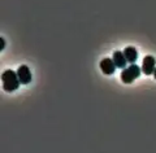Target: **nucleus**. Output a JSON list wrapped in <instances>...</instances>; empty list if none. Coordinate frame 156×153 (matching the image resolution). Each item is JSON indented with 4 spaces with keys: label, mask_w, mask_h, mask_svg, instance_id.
<instances>
[{
    "label": "nucleus",
    "mask_w": 156,
    "mask_h": 153,
    "mask_svg": "<svg viewBox=\"0 0 156 153\" xmlns=\"http://www.w3.org/2000/svg\"><path fill=\"white\" fill-rule=\"evenodd\" d=\"M2 81H3V88L7 92H13L21 85L20 78L17 75V73H14L13 70H5L2 74Z\"/></svg>",
    "instance_id": "1"
},
{
    "label": "nucleus",
    "mask_w": 156,
    "mask_h": 153,
    "mask_svg": "<svg viewBox=\"0 0 156 153\" xmlns=\"http://www.w3.org/2000/svg\"><path fill=\"white\" fill-rule=\"evenodd\" d=\"M155 68H156L155 58L152 56H146L142 62V73L146 74V75H151V74H154Z\"/></svg>",
    "instance_id": "2"
},
{
    "label": "nucleus",
    "mask_w": 156,
    "mask_h": 153,
    "mask_svg": "<svg viewBox=\"0 0 156 153\" xmlns=\"http://www.w3.org/2000/svg\"><path fill=\"white\" fill-rule=\"evenodd\" d=\"M17 75L20 78L21 85H29L31 82V73L29 70V68L26 65H21L17 70Z\"/></svg>",
    "instance_id": "3"
},
{
    "label": "nucleus",
    "mask_w": 156,
    "mask_h": 153,
    "mask_svg": "<svg viewBox=\"0 0 156 153\" xmlns=\"http://www.w3.org/2000/svg\"><path fill=\"white\" fill-rule=\"evenodd\" d=\"M116 65H115V62L112 58L109 57H107V58H103L100 62V69H101V71H103L105 75H111V74H113L115 70H116Z\"/></svg>",
    "instance_id": "4"
},
{
    "label": "nucleus",
    "mask_w": 156,
    "mask_h": 153,
    "mask_svg": "<svg viewBox=\"0 0 156 153\" xmlns=\"http://www.w3.org/2000/svg\"><path fill=\"white\" fill-rule=\"evenodd\" d=\"M112 60H113L115 65L119 68V69H125L126 65H128V60H126V57L124 55V52H120V51H116L113 53V57H112Z\"/></svg>",
    "instance_id": "5"
},
{
    "label": "nucleus",
    "mask_w": 156,
    "mask_h": 153,
    "mask_svg": "<svg viewBox=\"0 0 156 153\" xmlns=\"http://www.w3.org/2000/svg\"><path fill=\"white\" fill-rule=\"evenodd\" d=\"M124 55L129 64H134L136 61V58H138V52H136V49L134 47H126L124 51Z\"/></svg>",
    "instance_id": "6"
},
{
    "label": "nucleus",
    "mask_w": 156,
    "mask_h": 153,
    "mask_svg": "<svg viewBox=\"0 0 156 153\" xmlns=\"http://www.w3.org/2000/svg\"><path fill=\"white\" fill-rule=\"evenodd\" d=\"M135 79L134 74L131 73V70L129 68H125L122 73H121V81H122L124 83H126V85H130V83H133Z\"/></svg>",
    "instance_id": "7"
},
{
    "label": "nucleus",
    "mask_w": 156,
    "mask_h": 153,
    "mask_svg": "<svg viewBox=\"0 0 156 153\" xmlns=\"http://www.w3.org/2000/svg\"><path fill=\"white\" fill-rule=\"evenodd\" d=\"M0 43H2V46H0V49H4V44H5V42H4V38H0Z\"/></svg>",
    "instance_id": "8"
},
{
    "label": "nucleus",
    "mask_w": 156,
    "mask_h": 153,
    "mask_svg": "<svg viewBox=\"0 0 156 153\" xmlns=\"http://www.w3.org/2000/svg\"><path fill=\"white\" fill-rule=\"evenodd\" d=\"M154 77H155V79H156V68H155V71H154Z\"/></svg>",
    "instance_id": "9"
}]
</instances>
